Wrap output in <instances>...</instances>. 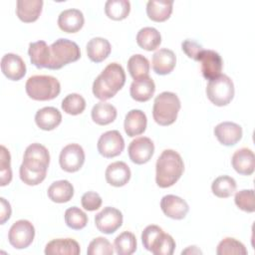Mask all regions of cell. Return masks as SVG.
<instances>
[{"label": "cell", "instance_id": "e0dca14e", "mask_svg": "<svg viewBox=\"0 0 255 255\" xmlns=\"http://www.w3.org/2000/svg\"><path fill=\"white\" fill-rule=\"evenodd\" d=\"M232 167L242 175H251L255 169V156L250 148L237 149L231 158Z\"/></svg>", "mask_w": 255, "mask_h": 255}, {"label": "cell", "instance_id": "74e56055", "mask_svg": "<svg viewBox=\"0 0 255 255\" xmlns=\"http://www.w3.org/2000/svg\"><path fill=\"white\" fill-rule=\"evenodd\" d=\"M216 253L218 255H230V254L246 255L247 249L245 248L243 243L236 240L235 238L226 237L223 240H221L217 245Z\"/></svg>", "mask_w": 255, "mask_h": 255}, {"label": "cell", "instance_id": "d6a6232c", "mask_svg": "<svg viewBox=\"0 0 255 255\" xmlns=\"http://www.w3.org/2000/svg\"><path fill=\"white\" fill-rule=\"evenodd\" d=\"M130 11V3L128 0H108L105 4L106 15L116 21L126 19Z\"/></svg>", "mask_w": 255, "mask_h": 255}, {"label": "cell", "instance_id": "9a60e30c", "mask_svg": "<svg viewBox=\"0 0 255 255\" xmlns=\"http://www.w3.org/2000/svg\"><path fill=\"white\" fill-rule=\"evenodd\" d=\"M1 71L9 80L19 81L26 74V64L19 55L8 53L1 59Z\"/></svg>", "mask_w": 255, "mask_h": 255}, {"label": "cell", "instance_id": "7dc6e473", "mask_svg": "<svg viewBox=\"0 0 255 255\" xmlns=\"http://www.w3.org/2000/svg\"><path fill=\"white\" fill-rule=\"evenodd\" d=\"M0 202H1L0 223H1V224H4V223L11 217L12 209H11L10 203H9L4 197H1V198H0Z\"/></svg>", "mask_w": 255, "mask_h": 255}, {"label": "cell", "instance_id": "ac0fdd59", "mask_svg": "<svg viewBox=\"0 0 255 255\" xmlns=\"http://www.w3.org/2000/svg\"><path fill=\"white\" fill-rule=\"evenodd\" d=\"M130 169L124 161H115L109 164L105 173L107 182L115 187L126 185L130 179Z\"/></svg>", "mask_w": 255, "mask_h": 255}, {"label": "cell", "instance_id": "7a4b0ae2", "mask_svg": "<svg viewBox=\"0 0 255 255\" xmlns=\"http://www.w3.org/2000/svg\"><path fill=\"white\" fill-rule=\"evenodd\" d=\"M184 163L180 154L173 149H164L155 164V182L161 188L172 186L182 175Z\"/></svg>", "mask_w": 255, "mask_h": 255}, {"label": "cell", "instance_id": "ab89813d", "mask_svg": "<svg viewBox=\"0 0 255 255\" xmlns=\"http://www.w3.org/2000/svg\"><path fill=\"white\" fill-rule=\"evenodd\" d=\"M234 201L236 206L245 212L252 213L255 211V199L253 189H243L236 192Z\"/></svg>", "mask_w": 255, "mask_h": 255}, {"label": "cell", "instance_id": "8d00e7d4", "mask_svg": "<svg viewBox=\"0 0 255 255\" xmlns=\"http://www.w3.org/2000/svg\"><path fill=\"white\" fill-rule=\"evenodd\" d=\"M86 109L85 99L76 93L69 94L62 101V110L72 116H77L82 114Z\"/></svg>", "mask_w": 255, "mask_h": 255}, {"label": "cell", "instance_id": "44dd1931", "mask_svg": "<svg viewBox=\"0 0 255 255\" xmlns=\"http://www.w3.org/2000/svg\"><path fill=\"white\" fill-rule=\"evenodd\" d=\"M155 92V84L149 76L133 80L129 88L130 97L136 102H147Z\"/></svg>", "mask_w": 255, "mask_h": 255}, {"label": "cell", "instance_id": "7c38bea8", "mask_svg": "<svg viewBox=\"0 0 255 255\" xmlns=\"http://www.w3.org/2000/svg\"><path fill=\"white\" fill-rule=\"evenodd\" d=\"M129 159L135 164H143L149 161L154 152V144L149 137L140 136L133 139L128 148Z\"/></svg>", "mask_w": 255, "mask_h": 255}, {"label": "cell", "instance_id": "b9f144b4", "mask_svg": "<svg viewBox=\"0 0 255 255\" xmlns=\"http://www.w3.org/2000/svg\"><path fill=\"white\" fill-rule=\"evenodd\" d=\"M175 249V241L171 235L167 233H162L158 238L156 243L151 249V253L154 255H171Z\"/></svg>", "mask_w": 255, "mask_h": 255}, {"label": "cell", "instance_id": "2e32d148", "mask_svg": "<svg viewBox=\"0 0 255 255\" xmlns=\"http://www.w3.org/2000/svg\"><path fill=\"white\" fill-rule=\"evenodd\" d=\"M213 131L218 141L226 146L234 145L242 138V128L232 122L218 124Z\"/></svg>", "mask_w": 255, "mask_h": 255}, {"label": "cell", "instance_id": "d6986e66", "mask_svg": "<svg viewBox=\"0 0 255 255\" xmlns=\"http://www.w3.org/2000/svg\"><path fill=\"white\" fill-rule=\"evenodd\" d=\"M85 18L79 9H66L58 17L59 28L66 33H76L82 29Z\"/></svg>", "mask_w": 255, "mask_h": 255}, {"label": "cell", "instance_id": "1f68e13d", "mask_svg": "<svg viewBox=\"0 0 255 255\" xmlns=\"http://www.w3.org/2000/svg\"><path fill=\"white\" fill-rule=\"evenodd\" d=\"M237 184L233 177L228 175H221L216 177L212 184V193L219 198H227L231 196L236 190Z\"/></svg>", "mask_w": 255, "mask_h": 255}, {"label": "cell", "instance_id": "f6af8a7d", "mask_svg": "<svg viewBox=\"0 0 255 255\" xmlns=\"http://www.w3.org/2000/svg\"><path fill=\"white\" fill-rule=\"evenodd\" d=\"M81 203L84 209L88 211H95L101 207L102 197L99 193L95 191H88L83 194L81 198Z\"/></svg>", "mask_w": 255, "mask_h": 255}, {"label": "cell", "instance_id": "836d02e7", "mask_svg": "<svg viewBox=\"0 0 255 255\" xmlns=\"http://www.w3.org/2000/svg\"><path fill=\"white\" fill-rule=\"evenodd\" d=\"M114 247L119 255H130L136 250V238L133 233L129 231H124L116 237Z\"/></svg>", "mask_w": 255, "mask_h": 255}, {"label": "cell", "instance_id": "6da1fadb", "mask_svg": "<svg viewBox=\"0 0 255 255\" xmlns=\"http://www.w3.org/2000/svg\"><path fill=\"white\" fill-rule=\"evenodd\" d=\"M126 74L124 68L118 63L109 64L93 83L94 96L105 102L112 99L124 87Z\"/></svg>", "mask_w": 255, "mask_h": 255}, {"label": "cell", "instance_id": "d590c367", "mask_svg": "<svg viewBox=\"0 0 255 255\" xmlns=\"http://www.w3.org/2000/svg\"><path fill=\"white\" fill-rule=\"evenodd\" d=\"M65 222L68 227L74 230H81L86 227L88 223L87 214L77 206L68 208L65 211Z\"/></svg>", "mask_w": 255, "mask_h": 255}, {"label": "cell", "instance_id": "f35d334b", "mask_svg": "<svg viewBox=\"0 0 255 255\" xmlns=\"http://www.w3.org/2000/svg\"><path fill=\"white\" fill-rule=\"evenodd\" d=\"M0 154V185L5 186L12 180V169H11V155L9 150L1 145Z\"/></svg>", "mask_w": 255, "mask_h": 255}, {"label": "cell", "instance_id": "c3c4849f", "mask_svg": "<svg viewBox=\"0 0 255 255\" xmlns=\"http://www.w3.org/2000/svg\"><path fill=\"white\" fill-rule=\"evenodd\" d=\"M190 253L191 254H201L202 252L199 249H197L196 246H189L187 249H185L181 252V254H190Z\"/></svg>", "mask_w": 255, "mask_h": 255}, {"label": "cell", "instance_id": "52a82bcc", "mask_svg": "<svg viewBox=\"0 0 255 255\" xmlns=\"http://www.w3.org/2000/svg\"><path fill=\"white\" fill-rule=\"evenodd\" d=\"M35 237L33 224L25 219L13 223L8 232L9 243L16 249H24L30 246Z\"/></svg>", "mask_w": 255, "mask_h": 255}, {"label": "cell", "instance_id": "8992f818", "mask_svg": "<svg viewBox=\"0 0 255 255\" xmlns=\"http://www.w3.org/2000/svg\"><path fill=\"white\" fill-rule=\"evenodd\" d=\"M234 84L227 75H219L208 82L206 96L208 100L217 107L227 106L234 97Z\"/></svg>", "mask_w": 255, "mask_h": 255}, {"label": "cell", "instance_id": "603a6c76", "mask_svg": "<svg viewBox=\"0 0 255 255\" xmlns=\"http://www.w3.org/2000/svg\"><path fill=\"white\" fill-rule=\"evenodd\" d=\"M146 116L140 110H131L126 115L124 128L126 133L130 137L143 133L146 128Z\"/></svg>", "mask_w": 255, "mask_h": 255}, {"label": "cell", "instance_id": "ee69618b", "mask_svg": "<svg viewBox=\"0 0 255 255\" xmlns=\"http://www.w3.org/2000/svg\"><path fill=\"white\" fill-rule=\"evenodd\" d=\"M162 233H163L162 228H160L157 225L152 224V225L146 226L141 233V241H142L143 247L146 250L151 251L152 247L154 246L158 238L162 235Z\"/></svg>", "mask_w": 255, "mask_h": 255}, {"label": "cell", "instance_id": "ffe728a7", "mask_svg": "<svg viewBox=\"0 0 255 255\" xmlns=\"http://www.w3.org/2000/svg\"><path fill=\"white\" fill-rule=\"evenodd\" d=\"M176 64V57L173 51L162 48L157 50L152 56V70L157 75L170 74Z\"/></svg>", "mask_w": 255, "mask_h": 255}, {"label": "cell", "instance_id": "7402d4cb", "mask_svg": "<svg viewBox=\"0 0 255 255\" xmlns=\"http://www.w3.org/2000/svg\"><path fill=\"white\" fill-rule=\"evenodd\" d=\"M42 0H18L16 15L24 23L35 22L42 13Z\"/></svg>", "mask_w": 255, "mask_h": 255}, {"label": "cell", "instance_id": "7bdbcfd3", "mask_svg": "<svg viewBox=\"0 0 255 255\" xmlns=\"http://www.w3.org/2000/svg\"><path fill=\"white\" fill-rule=\"evenodd\" d=\"M19 174H20L21 180L25 184L34 186V185L40 184L45 179L47 171L33 170V169H30V168L26 167L25 165L21 164L20 168H19Z\"/></svg>", "mask_w": 255, "mask_h": 255}, {"label": "cell", "instance_id": "30bf717a", "mask_svg": "<svg viewBox=\"0 0 255 255\" xmlns=\"http://www.w3.org/2000/svg\"><path fill=\"white\" fill-rule=\"evenodd\" d=\"M85 162V151L78 143H70L63 147L59 156V163L67 172L78 171Z\"/></svg>", "mask_w": 255, "mask_h": 255}, {"label": "cell", "instance_id": "cb8c5ba5", "mask_svg": "<svg viewBox=\"0 0 255 255\" xmlns=\"http://www.w3.org/2000/svg\"><path fill=\"white\" fill-rule=\"evenodd\" d=\"M80 252L79 243L72 238L53 239L45 247V254L47 255H78Z\"/></svg>", "mask_w": 255, "mask_h": 255}, {"label": "cell", "instance_id": "9c48e42d", "mask_svg": "<svg viewBox=\"0 0 255 255\" xmlns=\"http://www.w3.org/2000/svg\"><path fill=\"white\" fill-rule=\"evenodd\" d=\"M98 151L107 158L120 155L125 148V140L119 130H108L98 140Z\"/></svg>", "mask_w": 255, "mask_h": 255}, {"label": "cell", "instance_id": "4dcf8cb0", "mask_svg": "<svg viewBox=\"0 0 255 255\" xmlns=\"http://www.w3.org/2000/svg\"><path fill=\"white\" fill-rule=\"evenodd\" d=\"M137 45L146 51L155 50L161 43V36L153 27H143L136 34Z\"/></svg>", "mask_w": 255, "mask_h": 255}, {"label": "cell", "instance_id": "3957f363", "mask_svg": "<svg viewBox=\"0 0 255 255\" xmlns=\"http://www.w3.org/2000/svg\"><path fill=\"white\" fill-rule=\"evenodd\" d=\"M180 108L181 104L176 94L162 92L156 96L153 102V120L159 126H170L176 121Z\"/></svg>", "mask_w": 255, "mask_h": 255}, {"label": "cell", "instance_id": "83f0119b", "mask_svg": "<svg viewBox=\"0 0 255 255\" xmlns=\"http://www.w3.org/2000/svg\"><path fill=\"white\" fill-rule=\"evenodd\" d=\"M47 194L53 202L65 203L74 196V186L68 180H58L49 186Z\"/></svg>", "mask_w": 255, "mask_h": 255}, {"label": "cell", "instance_id": "ba28073f", "mask_svg": "<svg viewBox=\"0 0 255 255\" xmlns=\"http://www.w3.org/2000/svg\"><path fill=\"white\" fill-rule=\"evenodd\" d=\"M49 163L50 153L46 146L38 142L27 146L23 156V165L33 170L47 171Z\"/></svg>", "mask_w": 255, "mask_h": 255}, {"label": "cell", "instance_id": "f1b7e54d", "mask_svg": "<svg viewBox=\"0 0 255 255\" xmlns=\"http://www.w3.org/2000/svg\"><path fill=\"white\" fill-rule=\"evenodd\" d=\"M172 1H155L150 0L146 3V14L154 22L166 21L172 13Z\"/></svg>", "mask_w": 255, "mask_h": 255}, {"label": "cell", "instance_id": "5b68a950", "mask_svg": "<svg viewBox=\"0 0 255 255\" xmlns=\"http://www.w3.org/2000/svg\"><path fill=\"white\" fill-rule=\"evenodd\" d=\"M51 60L48 69L59 70L64 66L76 62L81 58V50L77 43L60 38L50 46Z\"/></svg>", "mask_w": 255, "mask_h": 255}, {"label": "cell", "instance_id": "f546056e", "mask_svg": "<svg viewBox=\"0 0 255 255\" xmlns=\"http://www.w3.org/2000/svg\"><path fill=\"white\" fill-rule=\"evenodd\" d=\"M117 115V109L112 104L106 102L97 103L91 112L92 120L100 126H106L113 123L116 120Z\"/></svg>", "mask_w": 255, "mask_h": 255}, {"label": "cell", "instance_id": "d4e9b609", "mask_svg": "<svg viewBox=\"0 0 255 255\" xmlns=\"http://www.w3.org/2000/svg\"><path fill=\"white\" fill-rule=\"evenodd\" d=\"M62 122L60 111L54 107H45L37 111L35 115V123L43 130H52L56 128Z\"/></svg>", "mask_w": 255, "mask_h": 255}, {"label": "cell", "instance_id": "e575fe53", "mask_svg": "<svg viewBox=\"0 0 255 255\" xmlns=\"http://www.w3.org/2000/svg\"><path fill=\"white\" fill-rule=\"evenodd\" d=\"M128 70L133 80L148 76L149 62L140 54L132 55L128 61Z\"/></svg>", "mask_w": 255, "mask_h": 255}, {"label": "cell", "instance_id": "4fadbf2b", "mask_svg": "<svg viewBox=\"0 0 255 255\" xmlns=\"http://www.w3.org/2000/svg\"><path fill=\"white\" fill-rule=\"evenodd\" d=\"M197 61L201 65V73L206 80L210 81L221 75L223 61L217 52L213 50H203Z\"/></svg>", "mask_w": 255, "mask_h": 255}, {"label": "cell", "instance_id": "bcb514c9", "mask_svg": "<svg viewBox=\"0 0 255 255\" xmlns=\"http://www.w3.org/2000/svg\"><path fill=\"white\" fill-rule=\"evenodd\" d=\"M181 49L188 58L193 59L195 61H197L199 55L204 50L200 44H198L197 42H195L194 40H191V39L184 40L181 43Z\"/></svg>", "mask_w": 255, "mask_h": 255}, {"label": "cell", "instance_id": "5bb4252c", "mask_svg": "<svg viewBox=\"0 0 255 255\" xmlns=\"http://www.w3.org/2000/svg\"><path fill=\"white\" fill-rule=\"evenodd\" d=\"M160 208L164 215L175 220L183 219L189 210L187 202L173 194H167L161 198Z\"/></svg>", "mask_w": 255, "mask_h": 255}, {"label": "cell", "instance_id": "4316f807", "mask_svg": "<svg viewBox=\"0 0 255 255\" xmlns=\"http://www.w3.org/2000/svg\"><path fill=\"white\" fill-rule=\"evenodd\" d=\"M112 46L110 42L102 37H95L87 44V55L94 63H101L111 54Z\"/></svg>", "mask_w": 255, "mask_h": 255}, {"label": "cell", "instance_id": "277c9868", "mask_svg": "<svg viewBox=\"0 0 255 255\" xmlns=\"http://www.w3.org/2000/svg\"><path fill=\"white\" fill-rule=\"evenodd\" d=\"M25 90L29 98L32 100L50 101L59 96L61 92V85L55 77L36 75L27 80Z\"/></svg>", "mask_w": 255, "mask_h": 255}, {"label": "cell", "instance_id": "484cf974", "mask_svg": "<svg viewBox=\"0 0 255 255\" xmlns=\"http://www.w3.org/2000/svg\"><path fill=\"white\" fill-rule=\"evenodd\" d=\"M28 54L31 63L38 69L47 68L50 65L51 52L50 47L45 41H37L29 44Z\"/></svg>", "mask_w": 255, "mask_h": 255}, {"label": "cell", "instance_id": "60d3db41", "mask_svg": "<svg viewBox=\"0 0 255 255\" xmlns=\"http://www.w3.org/2000/svg\"><path fill=\"white\" fill-rule=\"evenodd\" d=\"M87 253L88 255H112L114 246L107 238L97 237L90 242Z\"/></svg>", "mask_w": 255, "mask_h": 255}, {"label": "cell", "instance_id": "8fae6325", "mask_svg": "<svg viewBox=\"0 0 255 255\" xmlns=\"http://www.w3.org/2000/svg\"><path fill=\"white\" fill-rule=\"evenodd\" d=\"M95 224L102 233L112 234L123 225V214L119 209L107 206L96 214Z\"/></svg>", "mask_w": 255, "mask_h": 255}]
</instances>
